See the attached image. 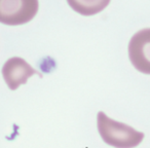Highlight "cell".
Instances as JSON below:
<instances>
[{"label": "cell", "instance_id": "3", "mask_svg": "<svg viewBox=\"0 0 150 148\" xmlns=\"http://www.w3.org/2000/svg\"><path fill=\"white\" fill-rule=\"evenodd\" d=\"M129 58L138 71L150 74V28L140 30L131 38Z\"/></svg>", "mask_w": 150, "mask_h": 148}, {"label": "cell", "instance_id": "4", "mask_svg": "<svg viewBox=\"0 0 150 148\" xmlns=\"http://www.w3.org/2000/svg\"><path fill=\"white\" fill-rule=\"evenodd\" d=\"M34 74H38V72L19 57L8 59L2 67V76L11 91H16L20 86L25 84Z\"/></svg>", "mask_w": 150, "mask_h": 148}, {"label": "cell", "instance_id": "1", "mask_svg": "<svg viewBox=\"0 0 150 148\" xmlns=\"http://www.w3.org/2000/svg\"><path fill=\"white\" fill-rule=\"evenodd\" d=\"M97 123L102 140L115 148L137 147L144 139V133L110 118L103 111H100L97 115Z\"/></svg>", "mask_w": 150, "mask_h": 148}, {"label": "cell", "instance_id": "2", "mask_svg": "<svg viewBox=\"0 0 150 148\" xmlns=\"http://www.w3.org/2000/svg\"><path fill=\"white\" fill-rule=\"evenodd\" d=\"M38 8V0H0V23L23 25L34 19Z\"/></svg>", "mask_w": 150, "mask_h": 148}, {"label": "cell", "instance_id": "5", "mask_svg": "<svg viewBox=\"0 0 150 148\" xmlns=\"http://www.w3.org/2000/svg\"><path fill=\"white\" fill-rule=\"evenodd\" d=\"M69 6L81 16H94L107 7L110 0H67Z\"/></svg>", "mask_w": 150, "mask_h": 148}]
</instances>
